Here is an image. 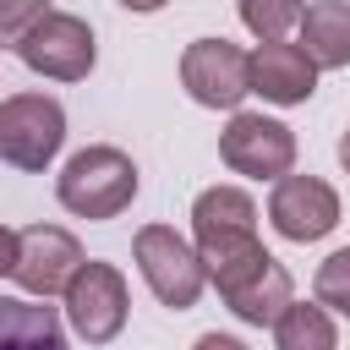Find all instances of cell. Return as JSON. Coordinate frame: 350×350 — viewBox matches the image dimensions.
I'll return each mask as SVG.
<instances>
[{
  "label": "cell",
  "instance_id": "4fadbf2b",
  "mask_svg": "<svg viewBox=\"0 0 350 350\" xmlns=\"http://www.w3.org/2000/svg\"><path fill=\"white\" fill-rule=\"evenodd\" d=\"M295 301V284H290V268L284 262H262L257 273H246L235 290H224V306L241 317V323H252V328H273L279 323V312Z\"/></svg>",
  "mask_w": 350,
  "mask_h": 350
},
{
  "label": "cell",
  "instance_id": "6da1fadb",
  "mask_svg": "<svg viewBox=\"0 0 350 350\" xmlns=\"http://www.w3.org/2000/svg\"><path fill=\"white\" fill-rule=\"evenodd\" d=\"M191 246L197 262L208 273V284L224 295L235 290L246 273H257L268 262L262 241H257V202L241 186H208L191 202Z\"/></svg>",
  "mask_w": 350,
  "mask_h": 350
},
{
  "label": "cell",
  "instance_id": "7a4b0ae2",
  "mask_svg": "<svg viewBox=\"0 0 350 350\" xmlns=\"http://www.w3.org/2000/svg\"><path fill=\"white\" fill-rule=\"evenodd\" d=\"M137 164L131 153L109 148V142H93V148H77L66 159V170L55 175V197L66 213L77 219H120L137 197Z\"/></svg>",
  "mask_w": 350,
  "mask_h": 350
},
{
  "label": "cell",
  "instance_id": "7c38bea8",
  "mask_svg": "<svg viewBox=\"0 0 350 350\" xmlns=\"http://www.w3.org/2000/svg\"><path fill=\"white\" fill-rule=\"evenodd\" d=\"M301 49L317 71H339L350 66V0H312L295 22Z\"/></svg>",
  "mask_w": 350,
  "mask_h": 350
},
{
  "label": "cell",
  "instance_id": "3957f363",
  "mask_svg": "<svg viewBox=\"0 0 350 350\" xmlns=\"http://www.w3.org/2000/svg\"><path fill=\"white\" fill-rule=\"evenodd\" d=\"M131 257H137V273H142V284L153 290L159 306L191 312V306L202 301L208 273H202V262H197V246H191L186 235H175L170 224H142L137 241H131Z\"/></svg>",
  "mask_w": 350,
  "mask_h": 350
},
{
  "label": "cell",
  "instance_id": "52a82bcc",
  "mask_svg": "<svg viewBox=\"0 0 350 350\" xmlns=\"http://www.w3.org/2000/svg\"><path fill=\"white\" fill-rule=\"evenodd\" d=\"M82 262L88 257H82V241L71 230H60V224H27V230H16V268H11V279L22 284V295H33V301L66 295V284L77 279Z\"/></svg>",
  "mask_w": 350,
  "mask_h": 350
},
{
  "label": "cell",
  "instance_id": "8992f818",
  "mask_svg": "<svg viewBox=\"0 0 350 350\" xmlns=\"http://www.w3.org/2000/svg\"><path fill=\"white\" fill-rule=\"evenodd\" d=\"M219 159L246 180H279L295 170V131L273 115L235 109L230 126L219 131Z\"/></svg>",
  "mask_w": 350,
  "mask_h": 350
},
{
  "label": "cell",
  "instance_id": "ac0fdd59",
  "mask_svg": "<svg viewBox=\"0 0 350 350\" xmlns=\"http://www.w3.org/2000/svg\"><path fill=\"white\" fill-rule=\"evenodd\" d=\"M49 16V0H0V49H22V38Z\"/></svg>",
  "mask_w": 350,
  "mask_h": 350
},
{
  "label": "cell",
  "instance_id": "ba28073f",
  "mask_svg": "<svg viewBox=\"0 0 350 350\" xmlns=\"http://www.w3.org/2000/svg\"><path fill=\"white\" fill-rule=\"evenodd\" d=\"M180 82L202 109H241V98L252 93V71H246V49L230 38H191L180 55Z\"/></svg>",
  "mask_w": 350,
  "mask_h": 350
},
{
  "label": "cell",
  "instance_id": "277c9868",
  "mask_svg": "<svg viewBox=\"0 0 350 350\" xmlns=\"http://www.w3.org/2000/svg\"><path fill=\"white\" fill-rule=\"evenodd\" d=\"M66 142V109L49 93H11L0 98V159L11 170H49Z\"/></svg>",
  "mask_w": 350,
  "mask_h": 350
},
{
  "label": "cell",
  "instance_id": "ffe728a7",
  "mask_svg": "<svg viewBox=\"0 0 350 350\" xmlns=\"http://www.w3.org/2000/svg\"><path fill=\"white\" fill-rule=\"evenodd\" d=\"M11 268H16V230H5V224H0V279H5Z\"/></svg>",
  "mask_w": 350,
  "mask_h": 350
},
{
  "label": "cell",
  "instance_id": "e0dca14e",
  "mask_svg": "<svg viewBox=\"0 0 350 350\" xmlns=\"http://www.w3.org/2000/svg\"><path fill=\"white\" fill-rule=\"evenodd\" d=\"M312 295H317V306H323V312L350 317V246H339V252H328V257L317 262Z\"/></svg>",
  "mask_w": 350,
  "mask_h": 350
},
{
  "label": "cell",
  "instance_id": "9a60e30c",
  "mask_svg": "<svg viewBox=\"0 0 350 350\" xmlns=\"http://www.w3.org/2000/svg\"><path fill=\"white\" fill-rule=\"evenodd\" d=\"M273 350H339L334 312H323L317 301H290L273 323Z\"/></svg>",
  "mask_w": 350,
  "mask_h": 350
},
{
  "label": "cell",
  "instance_id": "7402d4cb",
  "mask_svg": "<svg viewBox=\"0 0 350 350\" xmlns=\"http://www.w3.org/2000/svg\"><path fill=\"white\" fill-rule=\"evenodd\" d=\"M339 164H345V175H350V131L339 137Z\"/></svg>",
  "mask_w": 350,
  "mask_h": 350
},
{
  "label": "cell",
  "instance_id": "30bf717a",
  "mask_svg": "<svg viewBox=\"0 0 350 350\" xmlns=\"http://www.w3.org/2000/svg\"><path fill=\"white\" fill-rule=\"evenodd\" d=\"M268 224L295 246L323 241L339 224V191L317 175H279L268 191Z\"/></svg>",
  "mask_w": 350,
  "mask_h": 350
},
{
  "label": "cell",
  "instance_id": "d6986e66",
  "mask_svg": "<svg viewBox=\"0 0 350 350\" xmlns=\"http://www.w3.org/2000/svg\"><path fill=\"white\" fill-rule=\"evenodd\" d=\"M191 350H246V345H241L235 334H219V328H213V334H197Z\"/></svg>",
  "mask_w": 350,
  "mask_h": 350
},
{
  "label": "cell",
  "instance_id": "5b68a950",
  "mask_svg": "<svg viewBox=\"0 0 350 350\" xmlns=\"http://www.w3.org/2000/svg\"><path fill=\"white\" fill-rule=\"evenodd\" d=\"M60 301H66V323H71L77 339H88V345H109V339H120L126 312H131L126 273H120L115 262H98V257H88V262L77 268V279L66 284Z\"/></svg>",
  "mask_w": 350,
  "mask_h": 350
},
{
  "label": "cell",
  "instance_id": "44dd1931",
  "mask_svg": "<svg viewBox=\"0 0 350 350\" xmlns=\"http://www.w3.org/2000/svg\"><path fill=\"white\" fill-rule=\"evenodd\" d=\"M120 5H126V11H137V16H148V11H164L170 0H120Z\"/></svg>",
  "mask_w": 350,
  "mask_h": 350
},
{
  "label": "cell",
  "instance_id": "9c48e42d",
  "mask_svg": "<svg viewBox=\"0 0 350 350\" xmlns=\"http://www.w3.org/2000/svg\"><path fill=\"white\" fill-rule=\"evenodd\" d=\"M22 66L49 77V82H82L98 60V44H93V27L71 11H49L27 38H22Z\"/></svg>",
  "mask_w": 350,
  "mask_h": 350
},
{
  "label": "cell",
  "instance_id": "2e32d148",
  "mask_svg": "<svg viewBox=\"0 0 350 350\" xmlns=\"http://www.w3.org/2000/svg\"><path fill=\"white\" fill-rule=\"evenodd\" d=\"M306 0H241V22L257 44H279L284 33H295Z\"/></svg>",
  "mask_w": 350,
  "mask_h": 350
},
{
  "label": "cell",
  "instance_id": "8fae6325",
  "mask_svg": "<svg viewBox=\"0 0 350 350\" xmlns=\"http://www.w3.org/2000/svg\"><path fill=\"white\" fill-rule=\"evenodd\" d=\"M246 71H252V93H262L268 104L290 109V104H306L317 93V66L306 60L301 44H257L246 55Z\"/></svg>",
  "mask_w": 350,
  "mask_h": 350
},
{
  "label": "cell",
  "instance_id": "5bb4252c",
  "mask_svg": "<svg viewBox=\"0 0 350 350\" xmlns=\"http://www.w3.org/2000/svg\"><path fill=\"white\" fill-rule=\"evenodd\" d=\"M0 350H66L60 312L33 295H0Z\"/></svg>",
  "mask_w": 350,
  "mask_h": 350
}]
</instances>
